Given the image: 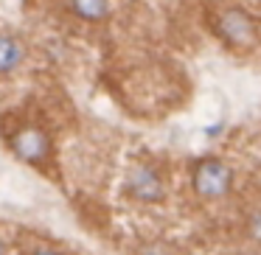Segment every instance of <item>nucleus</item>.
Segmentation results:
<instances>
[{
	"label": "nucleus",
	"instance_id": "1",
	"mask_svg": "<svg viewBox=\"0 0 261 255\" xmlns=\"http://www.w3.org/2000/svg\"><path fill=\"white\" fill-rule=\"evenodd\" d=\"M6 146L20 163L31 165L37 171H51V165L57 163V146L54 137L40 121H14L6 129Z\"/></svg>",
	"mask_w": 261,
	"mask_h": 255
},
{
	"label": "nucleus",
	"instance_id": "2",
	"mask_svg": "<svg viewBox=\"0 0 261 255\" xmlns=\"http://www.w3.org/2000/svg\"><path fill=\"white\" fill-rule=\"evenodd\" d=\"M211 31L230 53H250L258 45V23L244 6H219L211 12Z\"/></svg>",
	"mask_w": 261,
	"mask_h": 255
},
{
	"label": "nucleus",
	"instance_id": "3",
	"mask_svg": "<svg viewBox=\"0 0 261 255\" xmlns=\"http://www.w3.org/2000/svg\"><path fill=\"white\" fill-rule=\"evenodd\" d=\"M191 185L199 199H225L233 188V168L222 157H199L191 168Z\"/></svg>",
	"mask_w": 261,
	"mask_h": 255
},
{
	"label": "nucleus",
	"instance_id": "4",
	"mask_svg": "<svg viewBox=\"0 0 261 255\" xmlns=\"http://www.w3.org/2000/svg\"><path fill=\"white\" fill-rule=\"evenodd\" d=\"M124 193L132 202L160 205L166 199V180L160 168L149 160H135L124 177Z\"/></svg>",
	"mask_w": 261,
	"mask_h": 255
},
{
	"label": "nucleus",
	"instance_id": "5",
	"mask_svg": "<svg viewBox=\"0 0 261 255\" xmlns=\"http://www.w3.org/2000/svg\"><path fill=\"white\" fill-rule=\"evenodd\" d=\"M31 59L29 40L12 29H0V81L17 79Z\"/></svg>",
	"mask_w": 261,
	"mask_h": 255
},
{
	"label": "nucleus",
	"instance_id": "6",
	"mask_svg": "<svg viewBox=\"0 0 261 255\" xmlns=\"http://www.w3.org/2000/svg\"><path fill=\"white\" fill-rule=\"evenodd\" d=\"M62 9L85 25H104L113 17V0H62Z\"/></svg>",
	"mask_w": 261,
	"mask_h": 255
},
{
	"label": "nucleus",
	"instance_id": "7",
	"mask_svg": "<svg viewBox=\"0 0 261 255\" xmlns=\"http://www.w3.org/2000/svg\"><path fill=\"white\" fill-rule=\"evenodd\" d=\"M244 230H247L250 241L261 247V205H255V208L247 213V219H244Z\"/></svg>",
	"mask_w": 261,
	"mask_h": 255
},
{
	"label": "nucleus",
	"instance_id": "8",
	"mask_svg": "<svg viewBox=\"0 0 261 255\" xmlns=\"http://www.w3.org/2000/svg\"><path fill=\"white\" fill-rule=\"evenodd\" d=\"M25 255H62L59 249H54V247H45V244H40V247H31Z\"/></svg>",
	"mask_w": 261,
	"mask_h": 255
},
{
	"label": "nucleus",
	"instance_id": "9",
	"mask_svg": "<svg viewBox=\"0 0 261 255\" xmlns=\"http://www.w3.org/2000/svg\"><path fill=\"white\" fill-rule=\"evenodd\" d=\"M0 255H9V247H6V241L0 238Z\"/></svg>",
	"mask_w": 261,
	"mask_h": 255
}]
</instances>
